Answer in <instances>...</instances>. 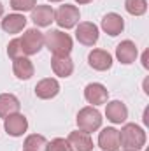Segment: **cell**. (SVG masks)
Wrapping results in <instances>:
<instances>
[{"instance_id": "6da1fadb", "label": "cell", "mask_w": 149, "mask_h": 151, "mask_svg": "<svg viewBox=\"0 0 149 151\" xmlns=\"http://www.w3.org/2000/svg\"><path fill=\"white\" fill-rule=\"evenodd\" d=\"M44 46L53 53V56H70L74 42L69 34L62 30H49L44 34Z\"/></svg>"}, {"instance_id": "7a4b0ae2", "label": "cell", "mask_w": 149, "mask_h": 151, "mask_svg": "<svg viewBox=\"0 0 149 151\" xmlns=\"http://www.w3.org/2000/svg\"><path fill=\"white\" fill-rule=\"evenodd\" d=\"M146 132L135 123H125L119 130V144L123 150H142L146 146Z\"/></svg>"}, {"instance_id": "3957f363", "label": "cell", "mask_w": 149, "mask_h": 151, "mask_svg": "<svg viewBox=\"0 0 149 151\" xmlns=\"http://www.w3.org/2000/svg\"><path fill=\"white\" fill-rule=\"evenodd\" d=\"M102 113L93 107V106H86L82 107L79 113H77V118H75V123L79 127V130L86 132V134H91V132H97L100 127H102Z\"/></svg>"}, {"instance_id": "277c9868", "label": "cell", "mask_w": 149, "mask_h": 151, "mask_svg": "<svg viewBox=\"0 0 149 151\" xmlns=\"http://www.w3.org/2000/svg\"><path fill=\"white\" fill-rule=\"evenodd\" d=\"M19 42H21L23 55L25 56H34L44 47V34L39 28H28L19 37Z\"/></svg>"}, {"instance_id": "5b68a950", "label": "cell", "mask_w": 149, "mask_h": 151, "mask_svg": "<svg viewBox=\"0 0 149 151\" xmlns=\"http://www.w3.org/2000/svg\"><path fill=\"white\" fill-rule=\"evenodd\" d=\"M79 19H81V12H79V9L75 5L63 4L54 11V21H56V25L60 28L70 30L79 23Z\"/></svg>"}, {"instance_id": "8992f818", "label": "cell", "mask_w": 149, "mask_h": 151, "mask_svg": "<svg viewBox=\"0 0 149 151\" xmlns=\"http://www.w3.org/2000/svg\"><path fill=\"white\" fill-rule=\"evenodd\" d=\"M100 37V32H98V27L91 21H81L79 25H75V39L82 44V46H95L97 40Z\"/></svg>"}, {"instance_id": "52a82bcc", "label": "cell", "mask_w": 149, "mask_h": 151, "mask_svg": "<svg viewBox=\"0 0 149 151\" xmlns=\"http://www.w3.org/2000/svg\"><path fill=\"white\" fill-rule=\"evenodd\" d=\"M4 130L11 137H21L28 130V119L21 113H14L7 118H4Z\"/></svg>"}, {"instance_id": "ba28073f", "label": "cell", "mask_w": 149, "mask_h": 151, "mask_svg": "<svg viewBox=\"0 0 149 151\" xmlns=\"http://www.w3.org/2000/svg\"><path fill=\"white\" fill-rule=\"evenodd\" d=\"M84 99L88 104H91L93 107L102 106L109 100V90L102 84V83H90L84 88Z\"/></svg>"}, {"instance_id": "9c48e42d", "label": "cell", "mask_w": 149, "mask_h": 151, "mask_svg": "<svg viewBox=\"0 0 149 151\" xmlns=\"http://www.w3.org/2000/svg\"><path fill=\"white\" fill-rule=\"evenodd\" d=\"M67 142H69V150L70 151H93L91 135L82 132V130L70 132L69 137H67Z\"/></svg>"}, {"instance_id": "30bf717a", "label": "cell", "mask_w": 149, "mask_h": 151, "mask_svg": "<svg viewBox=\"0 0 149 151\" xmlns=\"http://www.w3.org/2000/svg\"><path fill=\"white\" fill-rule=\"evenodd\" d=\"M137 56H139V49H137V46H135V42L133 40H121L117 46H116V58H117V62H121L123 65H130V63H133L135 60H137Z\"/></svg>"}, {"instance_id": "8fae6325", "label": "cell", "mask_w": 149, "mask_h": 151, "mask_svg": "<svg viewBox=\"0 0 149 151\" xmlns=\"http://www.w3.org/2000/svg\"><path fill=\"white\" fill-rule=\"evenodd\" d=\"M98 148L104 151H117L119 144V130L114 127H107L98 134Z\"/></svg>"}, {"instance_id": "7c38bea8", "label": "cell", "mask_w": 149, "mask_h": 151, "mask_svg": "<svg viewBox=\"0 0 149 151\" xmlns=\"http://www.w3.org/2000/svg\"><path fill=\"white\" fill-rule=\"evenodd\" d=\"M88 63L91 69H95L98 72L109 70L112 67V55L105 49H93L88 55Z\"/></svg>"}, {"instance_id": "4fadbf2b", "label": "cell", "mask_w": 149, "mask_h": 151, "mask_svg": "<svg viewBox=\"0 0 149 151\" xmlns=\"http://www.w3.org/2000/svg\"><path fill=\"white\" fill-rule=\"evenodd\" d=\"M105 116L107 119L114 125H121L126 121L128 118V107L121 102V100H111L105 102Z\"/></svg>"}, {"instance_id": "5bb4252c", "label": "cell", "mask_w": 149, "mask_h": 151, "mask_svg": "<svg viewBox=\"0 0 149 151\" xmlns=\"http://www.w3.org/2000/svg\"><path fill=\"white\" fill-rule=\"evenodd\" d=\"M60 93V83L54 77H46L40 79L35 84V95L42 100H51Z\"/></svg>"}, {"instance_id": "9a60e30c", "label": "cell", "mask_w": 149, "mask_h": 151, "mask_svg": "<svg viewBox=\"0 0 149 151\" xmlns=\"http://www.w3.org/2000/svg\"><path fill=\"white\" fill-rule=\"evenodd\" d=\"M102 30L111 35V37H116L119 35L123 30H125V19L117 14V12H107L104 18H102Z\"/></svg>"}, {"instance_id": "2e32d148", "label": "cell", "mask_w": 149, "mask_h": 151, "mask_svg": "<svg viewBox=\"0 0 149 151\" xmlns=\"http://www.w3.org/2000/svg\"><path fill=\"white\" fill-rule=\"evenodd\" d=\"M30 19L37 27H49L54 21V9L51 5H35L30 11Z\"/></svg>"}, {"instance_id": "e0dca14e", "label": "cell", "mask_w": 149, "mask_h": 151, "mask_svg": "<svg viewBox=\"0 0 149 151\" xmlns=\"http://www.w3.org/2000/svg\"><path fill=\"white\" fill-rule=\"evenodd\" d=\"M2 30L7 32V34H19L25 27H27V18L19 12H12V14H7L4 16L2 23H0Z\"/></svg>"}, {"instance_id": "ac0fdd59", "label": "cell", "mask_w": 149, "mask_h": 151, "mask_svg": "<svg viewBox=\"0 0 149 151\" xmlns=\"http://www.w3.org/2000/svg\"><path fill=\"white\" fill-rule=\"evenodd\" d=\"M12 72L18 79L28 81L34 76L35 69H34V63H32V60L28 56H19V58L12 60Z\"/></svg>"}, {"instance_id": "d6986e66", "label": "cell", "mask_w": 149, "mask_h": 151, "mask_svg": "<svg viewBox=\"0 0 149 151\" xmlns=\"http://www.w3.org/2000/svg\"><path fill=\"white\" fill-rule=\"evenodd\" d=\"M51 69L58 77H70L74 72V62L70 56H53L51 58Z\"/></svg>"}, {"instance_id": "ffe728a7", "label": "cell", "mask_w": 149, "mask_h": 151, "mask_svg": "<svg viewBox=\"0 0 149 151\" xmlns=\"http://www.w3.org/2000/svg\"><path fill=\"white\" fill-rule=\"evenodd\" d=\"M19 99L12 93H0V118H7L14 113H19Z\"/></svg>"}, {"instance_id": "44dd1931", "label": "cell", "mask_w": 149, "mask_h": 151, "mask_svg": "<svg viewBox=\"0 0 149 151\" xmlns=\"http://www.w3.org/2000/svg\"><path fill=\"white\" fill-rule=\"evenodd\" d=\"M125 9L132 16H144L148 12V0H125Z\"/></svg>"}, {"instance_id": "7402d4cb", "label": "cell", "mask_w": 149, "mask_h": 151, "mask_svg": "<svg viewBox=\"0 0 149 151\" xmlns=\"http://www.w3.org/2000/svg\"><path fill=\"white\" fill-rule=\"evenodd\" d=\"M46 142H47V141H46L44 135H40V134H32V135H28V137L25 139L23 146H25V150H30V151H44Z\"/></svg>"}, {"instance_id": "603a6c76", "label": "cell", "mask_w": 149, "mask_h": 151, "mask_svg": "<svg viewBox=\"0 0 149 151\" xmlns=\"http://www.w3.org/2000/svg\"><path fill=\"white\" fill-rule=\"evenodd\" d=\"M44 151H70V150H69V142H67V139H63V137H56V139L46 142Z\"/></svg>"}, {"instance_id": "cb8c5ba5", "label": "cell", "mask_w": 149, "mask_h": 151, "mask_svg": "<svg viewBox=\"0 0 149 151\" xmlns=\"http://www.w3.org/2000/svg\"><path fill=\"white\" fill-rule=\"evenodd\" d=\"M37 5V0H11V7L16 12H27L32 11Z\"/></svg>"}, {"instance_id": "d4e9b609", "label": "cell", "mask_w": 149, "mask_h": 151, "mask_svg": "<svg viewBox=\"0 0 149 151\" xmlns=\"http://www.w3.org/2000/svg\"><path fill=\"white\" fill-rule=\"evenodd\" d=\"M7 55H9L11 60H16V58H19V56H25V55H23V49H21L19 39H12V40L9 42V46H7Z\"/></svg>"}, {"instance_id": "484cf974", "label": "cell", "mask_w": 149, "mask_h": 151, "mask_svg": "<svg viewBox=\"0 0 149 151\" xmlns=\"http://www.w3.org/2000/svg\"><path fill=\"white\" fill-rule=\"evenodd\" d=\"M148 55H149V51H144V55H142V65H144V69H149V63H148Z\"/></svg>"}, {"instance_id": "4316f807", "label": "cell", "mask_w": 149, "mask_h": 151, "mask_svg": "<svg viewBox=\"0 0 149 151\" xmlns=\"http://www.w3.org/2000/svg\"><path fill=\"white\" fill-rule=\"evenodd\" d=\"M77 4H81V5H84V4H90V2H93V0H75Z\"/></svg>"}, {"instance_id": "83f0119b", "label": "cell", "mask_w": 149, "mask_h": 151, "mask_svg": "<svg viewBox=\"0 0 149 151\" xmlns=\"http://www.w3.org/2000/svg\"><path fill=\"white\" fill-rule=\"evenodd\" d=\"M4 16V5H2V2H0V18Z\"/></svg>"}, {"instance_id": "f1b7e54d", "label": "cell", "mask_w": 149, "mask_h": 151, "mask_svg": "<svg viewBox=\"0 0 149 151\" xmlns=\"http://www.w3.org/2000/svg\"><path fill=\"white\" fill-rule=\"evenodd\" d=\"M49 2H53V4H56V2H63V0H49Z\"/></svg>"}, {"instance_id": "f546056e", "label": "cell", "mask_w": 149, "mask_h": 151, "mask_svg": "<svg viewBox=\"0 0 149 151\" xmlns=\"http://www.w3.org/2000/svg\"><path fill=\"white\" fill-rule=\"evenodd\" d=\"M121 151H137V150H121Z\"/></svg>"}, {"instance_id": "4dcf8cb0", "label": "cell", "mask_w": 149, "mask_h": 151, "mask_svg": "<svg viewBox=\"0 0 149 151\" xmlns=\"http://www.w3.org/2000/svg\"><path fill=\"white\" fill-rule=\"evenodd\" d=\"M23 151H30V150H23Z\"/></svg>"}]
</instances>
